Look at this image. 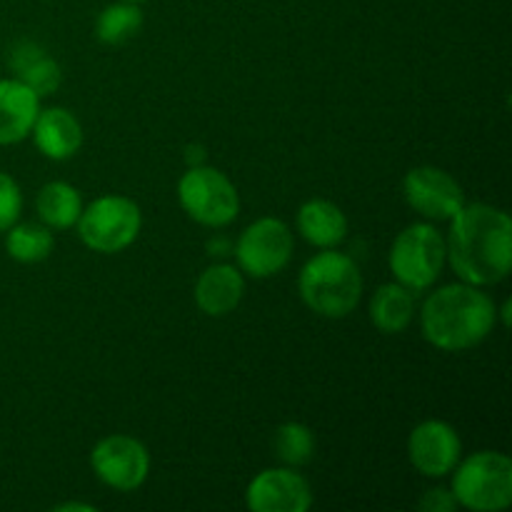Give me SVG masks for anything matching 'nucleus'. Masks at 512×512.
Wrapping results in <instances>:
<instances>
[{
  "label": "nucleus",
  "mask_w": 512,
  "mask_h": 512,
  "mask_svg": "<svg viewBox=\"0 0 512 512\" xmlns=\"http://www.w3.org/2000/svg\"><path fill=\"white\" fill-rule=\"evenodd\" d=\"M445 253L463 283L495 285L512 268V220L488 203H465L450 218Z\"/></svg>",
  "instance_id": "f257e3e1"
},
{
  "label": "nucleus",
  "mask_w": 512,
  "mask_h": 512,
  "mask_svg": "<svg viewBox=\"0 0 512 512\" xmlns=\"http://www.w3.org/2000/svg\"><path fill=\"white\" fill-rule=\"evenodd\" d=\"M498 308L488 293L470 283H453L428 295L420 308L423 338L445 353H463L483 343L495 328Z\"/></svg>",
  "instance_id": "f03ea898"
},
{
  "label": "nucleus",
  "mask_w": 512,
  "mask_h": 512,
  "mask_svg": "<svg viewBox=\"0 0 512 512\" xmlns=\"http://www.w3.org/2000/svg\"><path fill=\"white\" fill-rule=\"evenodd\" d=\"M298 290L315 315L340 320L358 308L363 298V275L350 255L325 248L303 265Z\"/></svg>",
  "instance_id": "7ed1b4c3"
},
{
  "label": "nucleus",
  "mask_w": 512,
  "mask_h": 512,
  "mask_svg": "<svg viewBox=\"0 0 512 512\" xmlns=\"http://www.w3.org/2000/svg\"><path fill=\"white\" fill-rule=\"evenodd\" d=\"M453 495L460 508L498 512L512 503V460L495 450H480L455 465Z\"/></svg>",
  "instance_id": "20e7f679"
},
{
  "label": "nucleus",
  "mask_w": 512,
  "mask_h": 512,
  "mask_svg": "<svg viewBox=\"0 0 512 512\" xmlns=\"http://www.w3.org/2000/svg\"><path fill=\"white\" fill-rule=\"evenodd\" d=\"M80 240L93 253L113 255L130 248L143 228V213L138 203L125 195H103L80 210L75 223Z\"/></svg>",
  "instance_id": "39448f33"
},
{
  "label": "nucleus",
  "mask_w": 512,
  "mask_h": 512,
  "mask_svg": "<svg viewBox=\"0 0 512 512\" xmlns=\"http://www.w3.org/2000/svg\"><path fill=\"white\" fill-rule=\"evenodd\" d=\"M445 260L448 253L443 233L430 223H413L393 240L388 263L395 283L405 285L413 293H423L440 278Z\"/></svg>",
  "instance_id": "423d86ee"
},
{
  "label": "nucleus",
  "mask_w": 512,
  "mask_h": 512,
  "mask_svg": "<svg viewBox=\"0 0 512 512\" xmlns=\"http://www.w3.org/2000/svg\"><path fill=\"white\" fill-rule=\"evenodd\" d=\"M180 208L190 220L205 228H225L240 213V198L233 180L218 168H188L178 183Z\"/></svg>",
  "instance_id": "0eeeda50"
},
{
  "label": "nucleus",
  "mask_w": 512,
  "mask_h": 512,
  "mask_svg": "<svg viewBox=\"0 0 512 512\" xmlns=\"http://www.w3.org/2000/svg\"><path fill=\"white\" fill-rule=\"evenodd\" d=\"M295 240L288 223L280 218H260L240 233L235 243V260L240 273L250 278H273L288 268Z\"/></svg>",
  "instance_id": "6e6552de"
},
{
  "label": "nucleus",
  "mask_w": 512,
  "mask_h": 512,
  "mask_svg": "<svg viewBox=\"0 0 512 512\" xmlns=\"http://www.w3.org/2000/svg\"><path fill=\"white\" fill-rule=\"evenodd\" d=\"M90 465L103 485L133 493L148 480L150 455L148 448L130 435H108L93 448Z\"/></svg>",
  "instance_id": "1a4fd4ad"
},
{
  "label": "nucleus",
  "mask_w": 512,
  "mask_h": 512,
  "mask_svg": "<svg viewBox=\"0 0 512 512\" xmlns=\"http://www.w3.org/2000/svg\"><path fill=\"white\" fill-rule=\"evenodd\" d=\"M405 203L428 220H450L468 200L458 180L443 168L420 165L403 178Z\"/></svg>",
  "instance_id": "9d476101"
},
{
  "label": "nucleus",
  "mask_w": 512,
  "mask_h": 512,
  "mask_svg": "<svg viewBox=\"0 0 512 512\" xmlns=\"http://www.w3.org/2000/svg\"><path fill=\"white\" fill-rule=\"evenodd\" d=\"M408 458L425 478H445L463 458V440L445 420H425L410 433Z\"/></svg>",
  "instance_id": "9b49d317"
},
{
  "label": "nucleus",
  "mask_w": 512,
  "mask_h": 512,
  "mask_svg": "<svg viewBox=\"0 0 512 512\" xmlns=\"http://www.w3.org/2000/svg\"><path fill=\"white\" fill-rule=\"evenodd\" d=\"M245 505L253 512H305L313 505V490L295 468H270L250 480Z\"/></svg>",
  "instance_id": "f8f14e48"
},
{
  "label": "nucleus",
  "mask_w": 512,
  "mask_h": 512,
  "mask_svg": "<svg viewBox=\"0 0 512 512\" xmlns=\"http://www.w3.org/2000/svg\"><path fill=\"white\" fill-rule=\"evenodd\" d=\"M245 293V280L240 268L228 263L210 265L195 283V305L208 318H225L240 305Z\"/></svg>",
  "instance_id": "ddd939ff"
},
{
  "label": "nucleus",
  "mask_w": 512,
  "mask_h": 512,
  "mask_svg": "<svg viewBox=\"0 0 512 512\" xmlns=\"http://www.w3.org/2000/svg\"><path fill=\"white\" fill-rule=\"evenodd\" d=\"M35 148L50 160H68L83 145V125L68 108H40L33 130Z\"/></svg>",
  "instance_id": "4468645a"
},
{
  "label": "nucleus",
  "mask_w": 512,
  "mask_h": 512,
  "mask_svg": "<svg viewBox=\"0 0 512 512\" xmlns=\"http://www.w3.org/2000/svg\"><path fill=\"white\" fill-rule=\"evenodd\" d=\"M40 98L18 78L0 80V145H15L33 130Z\"/></svg>",
  "instance_id": "2eb2a0df"
},
{
  "label": "nucleus",
  "mask_w": 512,
  "mask_h": 512,
  "mask_svg": "<svg viewBox=\"0 0 512 512\" xmlns=\"http://www.w3.org/2000/svg\"><path fill=\"white\" fill-rule=\"evenodd\" d=\"M298 233L315 248H338L348 235V218L343 210L325 198H313L300 205Z\"/></svg>",
  "instance_id": "dca6fc26"
},
{
  "label": "nucleus",
  "mask_w": 512,
  "mask_h": 512,
  "mask_svg": "<svg viewBox=\"0 0 512 512\" xmlns=\"http://www.w3.org/2000/svg\"><path fill=\"white\" fill-rule=\"evenodd\" d=\"M415 318V293L400 283L380 285L370 300V320L385 335L408 330Z\"/></svg>",
  "instance_id": "f3484780"
},
{
  "label": "nucleus",
  "mask_w": 512,
  "mask_h": 512,
  "mask_svg": "<svg viewBox=\"0 0 512 512\" xmlns=\"http://www.w3.org/2000/svg\"><path fill=\"white\" fill-rule=\"evenodd\" d=\"M35 210H38L40 223L48 225L50 230H68L78 223L83 200L73 185L53 180L40 188L38 198H35Z\"/></svg>",
  "instance_id": "a211bd4d"
},
{
  "label": "nucleus",
  "mask_w": 512,
  "mask_h": 512,
  "mask_svg": "<svg viewBox=\"0 0 512 512\" xmlns=\"http://www.w3.org/2000/svg\"><path fill=\"white\" fill-rule=\"evenodd\" d=\"M53 248V230L43 223H15L5 230V250L15 263H43L50 258Z\"/></svg>",
  "instance_id": "6ab92c4d"
},
{
  "label": "nucleus",
  "mask_w": 512,
  "mask_h": 512,
  "mask_svg": "<svg viewBox=\"0 0 512 512\" xmlns=\"http://www.w3.org/2000/svg\"><path fill=\"white\" fill-rule=\"evenodd\" d=\"M140 28H143L140 3L120 0V3H110L100 10L98 20H95V38L103 45H123L133 40Z\"/></svg>",
  "instance_id": "aec40b11"
},
{
  "label": "nucleus",
  "mask_w": 512,
  "mask_h": 512,
  "mask_svg": "<svg viewBox=\"0 0 512 512\" xmlns=\"http://www.w3.org/2000/svg\"><path fill=\"white\" fill-rule=\"evenodd\" d=\"M275 458L288 468H303L315 458V435L303 423H283L273 435Z\"/></svg>",
  "instance_id": "412c9836"
},
{
  "label": "nucleus",
  "mask_w": 512,
  "mask_h": 512,
  "mask_svg": "<svg viewBox=\"0 0 512 512\" xmlns=\"http://www.w3.org/2000/svg\"><path fill=\"white\" fill-rule=\"evenodd\" d=\"M18 80H23V83L43 100L60 88L63 73H60V65L43 53L35 60H30L23 70H18Z\"/></svg>",
  "instance_id": "4be33fe9"
},
{
  "label": "nucleus",
  "mask_w": 512,
  "mask_h": 512,
  "mask_svg": "<svg viewBox=\"0 0 512 512\" xmlns=\"http://www.w3.org/2000/svg\"><path fill=\"white\" fill-rule=\"evenodd\" d=\"M23 213V193L13 175L0 173V233L15 225Z\"/></svg>",
  "instance_id": "5701e85b"
},
{
  "label": "nucleus",
  "mask_w": 512,
  "mask_h": 512,
  "mask_svg": "<svg viewBox=\"0 0 512 512\" xmlns=\"http://www.w3.org/2000/svg\"><path fill=\"white\" fill-rule=\"evenodd\" d=\"M458 508V500H455L453 490L445 488H433L423 495L420 500V510L425 512H453Z\"/></svg>",
  "instance_id": "b1692460"
},
{
  "label": "nucleus",
  "mask_w": 512,
  "mask_h": 512,
  "mask_svg": "<svg viewBox=\"0 0 512 512\" xmlns=\"http://www.w3.org/2000/svg\"><path fill=\"white\" fill-rule=\"evenodd\" d=\"M185 160H188V168H198L205 160V150L200 145H188L185 148Z\"/></svg>",
  "instance_id": "393cba45"
},
{
  "label": "nucleus",
  "mask_w": 512,
  "mask_h": 512,
  "mask_svg": "<svg viewBox=\"0 0 512 512\" xmlns=\"http://www.w3.org/2000/svg\"><path fill=\"white\" fill-rule=\"evenodd\" d=\"M58 512H68V510H83V512H93V505H85V503H63L55 508Z\"/></svg>",
  "instance_id": "a878e982"
},
{
  "label": "nucleus",
  "mask_w": 512,
  "mask_h": 512,
  "mask_svg": "<svg viewBox=\"0 0 512 512\" xmlns=\"http://www.w3.org/2000/svg\"><path fill=\"white\" fill-rule=\"evenodd\" d=\"M130 3H145V0H130Z\"/></svg>",
  "instance_id": "bb28decb"
}]
</instances>
